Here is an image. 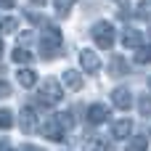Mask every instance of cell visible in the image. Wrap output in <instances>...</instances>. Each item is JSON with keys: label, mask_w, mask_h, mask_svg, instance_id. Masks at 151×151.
Listing matches in <instances>:
<instances>
[{"label": "cell", "mask_w": 151, "mask_h": 151, "mask_svg": "<svg viewBox=\"0 0 151 151\" xmlns=\"http://www.w3.org/2000/svg\"><path fill=\"white\" fill-rule=\"evenodd\" d=\"M109 72H111L114 77H125V74H127V61H125L122 56H114V58L109 61Z\"/></svg>", "instance_id": "8fae6325"}, {"label": "cell", "mask_w": 151, "mask_h": 151, "mask_svg": "<svg viewBox=\"0 0 151 151\" xmlns=\"http://www.w3.org/2000/svg\"><path fill=\"white\" fill-rule=\"evenodd\" d=\"M106 149H109V143H106L104 138H96V141L88 143V151H106Z\"/></svg>", "instance_id": "603a6c76"}, {"label": "cell", "mask_w": 151, "mask_h": 151, "mask_svg": "<svg viewBox=\"0 0 151 151\" xmlns=\"http://www.w3.org/2000/svg\"><path fill=\"white\" fill-rule=\"evenodd\" d=\"M32 37H35V35H32V32H29V29H27V32H21V35H19V40H21V42H32Z\"/></svg>", "instance_id": "d4e9b609"}, {"label": "cell", "mask_w": 151, "mask_h": 151, "mask_svg": "<svg viewBox=\"0 0 151 151\" xmlns=\"http://www.w3.org/2000/svg\"><path fill=\"white\" fill-rule=\"evenodd\" d=\"M141 42H143V35H141L138 29L127 27V29L122 32V45H125V48H133V50H135V48H138Z\"/></svg>", "instance_id": "9c48e42d"}, {"label": "cell", "mask_w": 151, "mask_h": 151, "mask_svg": "<svg viewBox=\"0 0 151 151\" xmlns=\"http://www.w3.org/2000/svg\"><path fill=\"white\" fill-rule=\"evenodd\" d=\"M0 151H13V146L11 143H0Z\"/></svg>", "instance_id": "83f0119b"}, {"label": "cell", "mask_w": 151, "mask_h": 151, "mask_svg": "<svg viewBox=\"0 0 151 151\" xmlns=\"http://www.w3.org/2000/svg\"><path fill=\"white\" fill-rule=\"evenodd\" d=\"M85 119H88L90 125H104V122L109 119V109H106L104 104H93V106H88Z\"/></svg>", "instance_id": "8992f818"}, {"label": "cell", "mask_w": 151, "mask_h": 151, "mask_svg": "<svg viewBox=\"0 0 151 151\" xmlns=\"http://www.w3.org/2000/svg\"><path fill=\"white\" fill-rule=\"evenodd\" d=\"M56 119H58L61 127H74V117H72V111H61V114H56Z\"/></svg>", "instance_id": "7402d4cb"}, {"label": "cell", "mask_w": 151, "mask_h": 151, "mask_svg": "<svg viewBox=\"0 0 151 151\" xmlns=\"http://www.w3.org/2000/svg\"><path fill=\"white\" fill-rule=\"evenodd\" d=\"M19 82H21L24 88H35V85H37V72H32V69H19Z\"/></svg>", "instance_id": "4fadbf2b"}, {"label": "cell", "mask_w": 151, "mask_h": 151, "mask_svg": "<svg viewBox=\"0 0 151 151\" xmlns=\"http://www.w3.org/2000/svg\"><path fill=\"white\" fill-rule=\"evenodd\" d=\"M58 48H61V29L58 27H45L42 29V40H40L42 58H53Z\"/></svg>", "instance_id": "7a4b0ae2"}, {"label": "cell", "mask_w": 151, "mask_h": 151, "mask_svg": "<svg viewBox=\"0 0 151 151\" xmlns=\"http://www.w3.org/2000/svg\"><path fill=\"white\" fill-rule=\"evenodd\" d=\"M0 53H3V40H0Z\"/></svg>", "instance_id": "f546056e"}, {"label": "cell", "mask_w": 151, "mask_h": 151, "mask_svg": "<svg viewBox=\"0 0 151 151\" xmlns=\"http://www.w3.org/2000/svg\"><path fill=\"white\" fill-rule=\"evenodd\" d=\"M11 61H13V64H29V61H32V53L24 50V48H16V50L11 53Z\"/></svg>", "instance_id": "e0dca14e"}, {"label": "cell", "mask_w": 151, "mask_h": 151, "mask_svg": "<svg viewBox=\"0 0 151 151\" xmlns=\"http://www.w3.org/2000/svg\"><path fill=\"white\" fill-rule=\"evenodd\" d=\"M53 8L58 11V16H69V11L74 8V0H53Z\"/></svg>", "instance_id": "ac0fdd59"}, {"label": "cell", "mask_w": 151, "mask_h": 151, "mask_svg": "<svg viewBox=\"0 0 151 151\" xmlns=\"http://www.w3.org/2000/svg\"><path fill=\"white\" fill-rule=\"evenodd\" d=\"M64 85L72 88V90H80V88H82V74L74 72V69H66V72H64Z\"/></svg>", "instance_id": "7c38bea8"}, {"label": "cell", "mask_w": 151, "mask_h": 151, "mask_svg": "<svg viewBox=\"0 0 151 151\" xmlns=\"http://www.w3.org/2000/svg\"><path fill=\"white\" fill-rule=\"evenodd\" d=\"M13 125V111L11 109H0V130H8Z\"/></svg>", "instance_id": "ffe728a7"}, {"label": "cell", "mask_w": 151, "mask_h": 151, "mask_svg": "<svg viewBox=\"0 0 151 151\" xmlns=\"http://www.w3.org/2000/svg\"><path fill=\"white\" fill-rule=\"evenodd\" d=\"M40 133H42L48 141H56V143H58V141H64V127L58 125V119H56V117L45 119V122L40 125Z\"/></svg>", "instance_id": "277c9868"}, {"label": "cell", "mask_w": 151, "mask_h": 151, "mask_svg": "<svg viewBox=\"0 0 151 151\" xmlns=\"http://www.w3.org/2000/svg\"><path fill=\"white\" fill-rule=\"evenodd\" d=\"M61 98H64V93H61L58 80L48 77V80L40 82V88H37V104H42V106H53V104H58Z\"/></svg>", "instance_id": "6da1fadb"}, {"label": "cell", "mask_w": 151, "mask_h": 151, "mask_svg": "<svg viewBox=\"0 0 151 151\" xmlns=\"http://www.w3.org/2000/svg\"><path fill=\"white\" fill-rule=\"evenodd\" d=\"M19 151H45V149H40V146H29V143H27V146H21Z\"/></svg>", "instance_id": "484cf974"}, {"label": "cell", "mask_w": 151, "mask_h": 151, "mask_svg": "<svg viewBox=\"0 0 151 151\" xmlns=\"http://www.w3.org/2000/svg\"><path fill=\"white\" fill-rule=\"evenodd\" d=\"M0 5L3 8H13V0H0Z\"/></svg>", "instance_id": "4316f807"}, {"label": "cell", "mask_w": 151, "mask_h": 151, "mask_svg": "<svg viewBox=\"0 0 151 151\" xmlns=\"http://www.w3.org/2000/svg\"><path fill=\"white\" fill-rule=\"evenodd\" d=\"M149 90H151V77H149Z\"/></svg>", "instance_id": "4dcf8cb0"}, {"label": "cell", "mask_w": 151, "mask_h": 151, "mask_svg": "<svg viewBox=\"0 0 151 151\" xmlns=\"http://www.w3.org/2000/svg\"><path fill=\"white\" fill-rule=\"evenodd\" d=\"M135 64H151V48H135Z\"/></svg>", "instance_id": "d6986e66"}, {"label": "cell", "mask_w": 151, "mask_h": 151, "mask_svg": "<svg viewBox=\"0 0 151 151\" xmlns=\"http://www.w3.org/2000/svg\"><path fill=\"white\" fill-rule=\"evenodd\" d=\"M146 149H149L146 135H135V138H130V141H127V151H146Z\"/></svg>", "instance_id": "9a60e30c"}, {"label": "cell", "mask_w": 151, "mask_h": 151, "mask_svg": "<svg viewBox=\"0 0 151 151\" xmlns=\"http://www.w3.org/2000/svg\"><path fill=\"white\" fill-rule=\"evenodd\" d=\"M19 119H21V130H24L27 135L37 127V114H35V109H32V106H24V109H21V114H19Z\"/></svg>", "instance_id": "ba28073f"}, {"label": "cell", "mask_w": 151, "mask_h": 151, "mask_svg": "<svg viewBox=\"0 0 151 151\" xmlns=\"http://www.w3.org/2000/svg\"><path fill=\"white\" fill-rule=\"evenodd\" d=\"M80 64H82V69L90 72V74H96V72L101 69V58H98V53L90 50V48H82V50H80Z\"/></svg>", "instance_id": "5b68a950"}, {"label": "cell", "mask_w": 151, "mask_h": 151, "mask_svg": "<svg viewBox=\"0 0 151 151\" xmlns=\"http://www.w3.org/2000/svg\"><path fill=\"white\" fill-rule=\"evenodd\" d=\"M111 101H114L117 109L127 111V109L133 106V93H130L127 88H117V90H111Z\"/></svg>", "instance_id": "52a82bcc"}, {"label": "cell", "mask_w": 151, "mask_h": 151, "mask_svg": "<svg viewBox=\"0 0 151 151\" xmlns=\"http://www.w3.org/2000/svg\"><path fill=\"white\" fill-rule=\"evenodd\" d=\"M35 3H37V5H45V0H35Z\"/></svg>", "instance_id": "f1b7e54d"}, {"label": "cell", "mask_w": 151, "mask_h": 151, "mask_svg": "<svg viewBox=\"0 0 151 151\" xmlns=\"http://www.w3.org/2000/svg\"><path fill=\"white\" fill-rule=\"evenodd\" d=\"M16 29H19V19H16V16L0 19V32H3V35H11V32H16Z\"/></svg>", "instance_id": "5bb4252c"}, {"label": "cell", "mask_w": 151, "mask_h": 151, "mask_svg": "<svg viewBox=\"0 0 151 151\" xmlns=\"http://www.w3.org/2000/svg\"><path fill=\"white\" fill-rule=\"evenodd\" d=\"M138 114L141 117H151V96L149 93L138 96Z\"/></svg>", "instance_id": "2e32d148"}, {"label": "cell", "mask_w": 151, "mask_h": 151, "mask_svg": "<svg viewBox=\"0 0 151 151\" xmlns=\"http://www.w3.org/2000/svg\"><path fill=\"white\" fill-rule=\"evenodd\" d=\"M114 35H117V29H114L111 21H98V24L93 27V40H96V45L104 48V50H109V48L114 45Z\"/></svg>", "instance_id": "3957f363"}, {"label": "cell", "mask_w": 151, "mask_h": 151, "mask_svg": "<svg viewBox=\"0 0 151 151\" xmlns=\"http://www.w3.org/2000/svg\"><path fill=\"white\" fill-rule=\"evenodd\" d=\"M130 133H133V122L130 119H119V122L111 125V135L114 138H127Z\"/></svg>", "instance_id": "30bf717a"}, {"label": "cell", "mask_w": 151, "mask_h": 151, "mask_svg": "<svg viewBox=\"0 0 151 151\" xmlns=\"http://www.w3.org/2000/svg\"><path fill=\"white\" fill-rule=\"evenodd\" d=\"M135 13H138L141 19H151V0H141L138 8H135Z\"/></svg>", "instance_id": "44dd1931"}, {"label": "cell", "mask_w": 151, "mask_h": 151, "mask_svg": "<svg viewBox=\"0 0 151 151\" xmlns=\"http://www.w3.org/2000/svg\"><path fill=\"white\" fill-rule=\"evenodd\" d=\"M149 37H151V32H149Z\"/></svg>", "instance_id": "1f68e13d"}, {"label": "cell", "mask_w": 151, "mask_h": 151, "mask_svg": "<svg viewBox=\"0 0 151 151\" xmlns=\"http://www.w3.org/2000/svg\"><path fill=\"white\" fill-rule=\"evenodd\" d=\"M8 96H11V85L0 80V98H8Z\"/></svg>", "instance_id": "cb8c5ba5"}]
</instances>
